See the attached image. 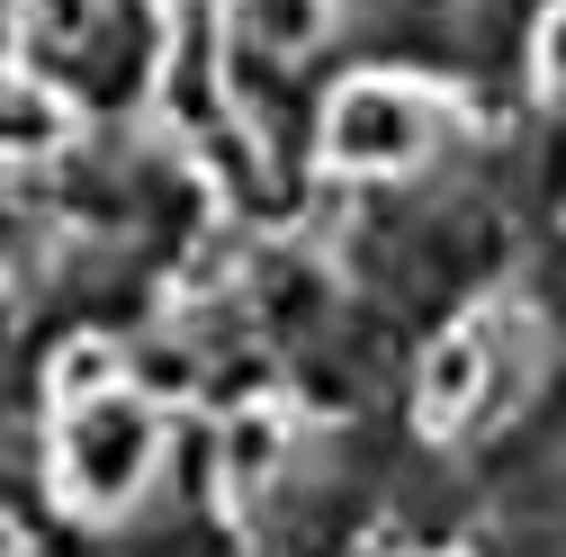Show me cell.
<instances>
[{
	"mask_svg": "<svg viewBox=\"0 0 566 557\" xmlns=\"http://www.w3.org/2000/svg\"><path fill=\"white\" fill-rule=\"evenodd\" d=\"M63 135H73V108H63L45 82H28V73H10L0 63V154H54Z\"/></svg>",
	"mask_w": 566,
	"mask_h": 557,
	"instance_id": "5b68a950",
	"label": "cell"
},
{
	"mask_svg": "<svg viewBox=\"0 0 566 557\" xmlns=\"http://www.w3.org/2000/svg\"><path fill=\"white\" fill-rule=\"evenodd\" d=\"M154 467H163V413H154V396L117 387L99 404L63 413V432H54V485H63V504H73V513H91V522L99 513H126L154 485Z\"/></svg>",
	"mask_w": 566,
	"mask_h": 557,
	"instance_id": "7a4b0ae2",
	"label": "cell"
},
{
	"mask_svg": "<svg viewBox=\"0 0 566 557\" xmlns=\"http://www.w3.org/2000/svg\"><path fill=\"white\" fill-rule=\"evenodd\" d=\"M333 19V0H243V28L261 54H306Z\"/></svg>",
	"mask_w": 566,
	"mask_h": 557,
	"instance_id": "52a82bcc",
	"label": "cell"
},
{
	"mask_svg": "<svg viewBox=\"0 0 566 557\" xmlns=\"http://www.w3.org/2000/svg\"><path fill=\"white\" fill-rule=\"evenodd\" d=\"M171 10H180V19H207V10H226V0H171Z\"/></svg>",
	"mask_w": 566,
	"mask_h": 557,
	"instance_id": "30bf717a",
	"label": "cell"
},
{
	"mask_svg": "<svg viewBox=\"0 0 566 557\" xmlns=\"http://www.w3.org/2000/svg\"><path fill=\"white\" fill-rule=\"evenodd\" d=\"M0 557H19V522L10 513H0Z\"/></svg>",
	"mask_w": 566,
	"mask_h": 557,
	"instance_id": "8fae6325",
	"label": "cell"
},
{
	"mask_svg": "<svg viewBox=\"0 0 566 557\" xmlns=\"http://www.w3.org/2000/svg\"><path fill=\"white\" fill-rule=\"evenodd\" d=\"M289 413H279V404H234L226 413V432H217V485H226V504H261L270 495V476L279 467H289Z\"/></svg>",
	"mask_w": 566,
	"mask_h": 557,
	"instance_id": "3957f363",
	"label": "cell"
},
{
	"mask_svg": "<svg viewBox=\"0 0 566 557\" xmlns=\"http://www.w3.org/2000/svg\"><path fill=\"white\" fill-rule=\"evenodd\" d=\"M126 387V351L117 341H99V333H73L54 351V369H45V396L73 413V404H99V396H117Z\"/></svg>",
	"mask_w": 566,
	"mask_h": 557,
	"instance_id": "8992f818",
	"label": "cell"
},
{
	"mask_svg": "<svg viewBox=\"0 0 566 557\" xmlns=\"http://www.w3.org/2000/svg\"><path fill=\"white\" fill-rule=\"evenodd\" d=\"M441 117H450V99H441L432 82H413V73H350V82L324 99L315 145H324V162L350 171V180H405V171L432 162Z\"/></svg>",
	"mask_w": 566,
	"mask_h": 557,
	"instance_id": "6da1fadb",
	"label": "cell"
},
{
	"mask_svg": "<svg viewBox=\"0 0 566 557\" xmlns=\"http://www.w3.org/2000/svg\"><path fill=\"white\" fill-rule=\"evenodd\" d=\"M539 73H548V82H566V10H548V19H539Z\"/></svg>",
	"mask_w": 566,
	"mask_h": 557,
	"instance_id": "9c48e42d",
	"label": "cell"
},
{
	"mask_svg": "<svg viewBox=\"0 0 566 557\" xmlns=\"http://www.w3.org/2000/svg\"><path fill=\"white\" fill-rule=\"evenodd\" d=\"M99 10H108V0H19V19H28L36 45H91Z\"/></svg>",
	"mask_w": 566,
	"mask_h": 557,
	"instance_id": "ba28073f",
	"label": "cell"
},
{
	"mask_svg": "<svg viewBox=\"0 0 566 557\" xmlns=\"http://www.w3.org/2000/svg\"><path fill=\"white\" fill-rule=\"evenodd\" d=\"M485 324H459V333H441L432 351H422V423L432 432H459V423H476L485 413Z\"/></svg>",
	"mask_w": 566,
	"mask_h": 557,
	"instance_id": "277c9868",
	"label": "cell"
}]
</instances>
